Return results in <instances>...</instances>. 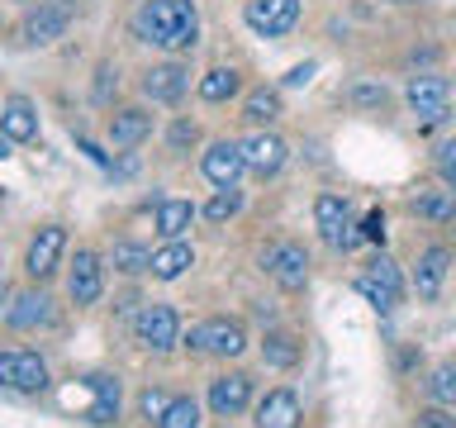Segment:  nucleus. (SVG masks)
I'll list each match as a JSON object with an SVG mask.
<instances>
[{"mask_svg":"<svg viewBox=\"0 0 456 428\" xmlns=\"http://www.w3.org/2000/svg\"><path fill=\"white\" fill-rule=\"evenodd\" d=\"M134 34L167 53H185L200 43V14L191 0H142L134 14Z\"/></svg>","mask_w":456,"mask_h":428,"instance_id":"nucleus-1","label":"nucleus"},{"mask_svg":"<svg viewBox=\"0 0 456 428\" xmlns=\"http://www.w3.org/2000/svg\"><path fill=\"white\" fill-rule=\"evenodd\" d=\"M0 385L20 395H38L48 385V362L34 348H5L0 352Z\"/></svg>","mask_w":456,"mask_h":428,"instance_id":"nucleus-2","label":"nucleus"},{"mask_svg":"<svg viewBox=\"0 0 456 428\" xmlns=\"http://www.w3.org/2000/svg\"><path fill=\"white\" fill-rule=\"evenodd\" d=\"M185 348L209 352V357H242L248 352V328H242L238 319H205L200 328H191Z\"/></svg>","mask_w":456,"mask_h":428,"instance_id":"nucleus-3","label":"nucleus"},{"mask_svg":"<svg viewBox=\"0 0 456 428\" xmlns=\"http://www.w3.org/2000/svg\"><path fill=\"white\" fill-rule=\"evenodd\" d=\"M356 291H362L380 314H390L399 300H404V276H399V267L390 262V257H370L366 271L356 276Z\"/></svg>","mask_w":456,"mask_h":428,"instance_id":"nucleus-4","label":"nucleus"},{"mask_svg":"<svg viewBox=\"0 0 456 428\" xmlns=\"http://www.w3.org/2000/svg\"><path fill=\"white\" fill-rule=\"evenodd\" d=\"M314 224H319V234L328 248H356L362 243V228H352V205L342 195H319L314 200Z\"/></svg>","mask_w":456,"mask_h":428,"instance_id":"nucleus-5","label":"nucleus"},{"mask_svg":"<svg viewBox=\"0 0 456 428\" xmlns=\"http://www.w3.org/2000/svg\"><path fill=\"white\" fill-rule=\"evenodd\" d=\"M404 100H409V110L419 114L423 124H442L452 114V81L437 77V71H423V77L409 81Z\"/></svg>","mask_w":456,"mask_h":428,"instance_id":"nucleus-6","label":"nucleus"},{"mask_svg":"<svg viewBox=\"0 0 456 428\" xmlns=\"http://www.w3.org/2000/svg\"><path fill=\"white\" fill-rule=\"evenodd\" d=\"M262 267L271 271V281H276L281 291H290V295H299L309 285V252L299 248V243H276V248H266Z\"/></svg>","mask_w":456,"mask_h":428,"instance_id":"nucleus-7","label":"nucleus"},{"mask_svg":"<svg viewBox=\"0 0 456 428\" xmlns=\"http://www.w3.org/2000/svg\"><path fill=\"white\" fill-rule=\"evenodd\" d=\"M242 20H248V29L262 38H285L299 24V0H248Z\"/></svg>","mask_w":456,"mask_h":428,"instance_id":"nucleus-8","label":"nucleus"},{"mask_svg":"<svg viewBox=\"0 0 456 428\" xmlns=\"http://www.w3.org/2000/svg\"><path fill=\"white\" fill-rule=\"evenodd\" d=\"M62 252H67V228L62 224H43L34 238H28V252H24V271L34 281H48L57 262H62Z\"/></svg>","mask_w":456,"mask_h":428,"instance_id":"nucleus-9","label":"nucleus"},{"mask_svg":"<svg viewBox=\"0 0 456 428\" xmlns=\"http://www.w3.org/2000/svg\"><path fill=\"white\" fill-rule=\"evenodd\" d=\"M134 338L142 342L148 352H167L171 342L181 338V319L171 305H142L138 319H134Z\"/></svg>","mask_w":456,"mask_h":428,"instance_id":"nucleus-10","label":"nucleus"},{"mask_svg":"<svg viewBox=\"0 0 456 428\" xmlns=\"http://www.w3.org/2000/svg\"><path fill=\"white\" fill-rule=\"evenodd\" d=\"M200 171H205V181H214L219 191H228V185L242 181V171H248V157H242V143H209L205 157H200Z\"/></svg>","mask_w":456,"mask_h":428,"instance_id":"nucleus-11","label":"nucleus"},{"mask_svg":"<svg viewBox=\"0 0 456 428\" xmlns=\"http://www.w3.org/2000/svg\"><path fill=\"white\" fill-rule=\"evenodd\" d=\"M252 405V376L248 371H224V376L209 381V409L219 414V419H233Z\"/></svg>","mask_w":456,"mask_h":428,"instance_id":"nucleus-12","label":"nucleus"},{"mask_svg":"<svg viewBox=\"0 0 456 428\" xmlns=\"http://www.w3.org/2000/svg\"><path fill=\"white\" fill-rule=\"evenodd\" d=\"M100 291H105V267H100V257L91 248H81L67 271V295H71V305H95Z\"/></svg>","mask_w":456,"mask_h":428,"instance_id":"nucleus-13","label":"nucleus"},{"mask_svg":"<svg viewBox=\"0 0 456 428\" xmlns=\"http://www.w3.org/2000/svg\"><path fill=\"white\" fill-rule=\"evenodd\" d=\"M299 419H305V409H299V395L290 391V385H276V391H266L262 399H256V428H299Z\"/></svg>","mask_w":456,"mask_h":428,"instance_id":"nucleus-14","label":"nucleus"},{"mask_svg":"<svg viewBox=\"0 0 456 428\" xmlns=\"http://www.w3.org/2000/svg\"><path fill=\"white\" fill-rule=\"evenodd\" d=\"M185 86H191V67H181V62H162V67L142 71V95L157 100V105H176L185 95Z\"/></svg>","mask_w":456,"mask_h":428,"instance_id":"nucleus-15","label":"nucleus"},{"mask_svg":"<svg viewBox=\"0 0 456 428\" xmlns=\"http://www.w3.org/2000/svg\"><path fill=\"white\" fill-rule=\"evenodd\" d=\"M242 157H248V171L252 177H276V171L285 167V157H290V148L276 138V134H252L248 143H242Z\"/></svg>","mask_w":456,"mask_h":428,"instance_id":"nucleus-16","label":"nucleus"},{"mask_svg":"<svg viewBox=\"0 0 456 428\" xmlns=\"http://www.w3.org/2000/svg\"><path fill=\"white\" fill-rule=\"evenodd\" d=\"M447 271H452V248L433 243V248L419 257V271H413V291H419V300H437V295H442V281H447Z\"/></svg>","mask_w":456,"mask_h":428,"instance_id":"nucleus-17","label":"nucleus"},{"mask_svg":"<svg viewBox=\"0 0 456 428\" xmlns=\"http://www.w3.org/2000/svg\"><path fill=\"white\" fill-rule=\"evenodd\" d=\"M67 24H71V10L62 5H38V10H28L24 14V43H57L67 34Z\"/></svg>","mask_w":456,"mask_h":428,"instance_id":"nucleus-18","label":"nucleus"},{"mask_svg":"<svg viewBox=\"0 0 456 428\" xmlns=\"http://www.w3.org/2000/svg\"><path fill=\"white\" fill-rule=\"evenodd\" d=\"M148 134H152V114L148 110L128 105V110L110 114V143H114V148H138Z\"/></svg>","mask_w":456,"mask_h":428,"instance_id":"nucleus-19","label":"nucleus"},{"mask_svg":"<svg viewBox=\"0 0 456 428\" xmlns=\"http://www.w3.org/2000/svg\"><path fill=\"white\" fill-rule=\"evenodd\" d=\"M0 134H5L10 143H34L38 138V110L28 105L24 95L5 100V110H0Z\"/></svg>","mask_w":456,"mask_h":428,"instance_id":"nucleus-20","label":"nucleus"},{"mask_svg":"<svg viewBox=\"0 0 456 428\" xmlns=\"http://www.w3.org/2000/svg\"><path fill=\"white\" fill-rule=\"evenodd\" d=\"M5 319H10V328H48L53 324V300L43 291H24V295H14Z\"/></svg>","mask_w":456,"mask_h":428,"instance_id":"nucleus-21","label":"nucleus"},{"mask_svg":"<svg viewBox=\"0 0 456 428\" xmlns=\"http://www.w3.org/2000/svg\"><path fill=\"white\" fill-rule=\"evenodd\" d=\"M191 267H195V248H191V243H181V238H171L167 248L152 252V276H157V281H176V276H185Z\"/></svg>","mask_w":456,"mask_h":428,"instance_id":"nucleus-22","label":"nucleus"},{"mask_svg":"<svg viewBox=\"0 0 456 428\" xmlns=\"http://www.w3.org/2000/svg\"><path fill=\"white\" fill-rule=\"evenodd\" d=\"M86 385H91V424H114L119 419V381L114 376H86Z\"/></svg>","mask_w":456,"mask_h":428,"instance_id":"nucleus-23","label":"nucleus"},{"mask_svg":"<svg viewBox=\"0 0 456 428\" xmlns=\"http://www.w3.org/2000/svg\"><path fill=\"white\" fill-rule=\"evenodd\" d=\"M299 357H305V342H299L295 333H266L262 338V362L266 366L290 371V366H299Z\"/></svg>","mask_w":456,"mask_h":428,"instance_id":"nucleus-24","label":"nucleus"},{"mask_svg":"<svg viewBox=\"0 0 456 428\" xmlns=\"http://www.w3.org/2000/svg\"><path fill=\"white\" fill-rule=\"evenodd\" d=\"M191 219H195V205L191 200H157V234H162L167 243L171 238H181L185 228H191Z\"/></svg>","mask_w":456,"mask_h":428,"instance_id":"nucleus-25","label":"nucleus"},{"mask_svg":"<svg viewBox=\"0 0 456 428\" xmlns=\"http://www.w3.org/2000/svg\"><path fill=\"white\" fill-rule=\"evenodd\" d=\"M409 210L428 224H456V191H428V195H413Z\"/></svg>","mask_w":456,"mask_h":428,"instance_id":"nucleus-26","label":"nucleus"},{"mask_svg":"<svg viewBox=\"0 0 456 428\" xmlns=\"http://www.w3.org/2000/svg\"><path fill=\"white\" fill-rule=\"evenodd\" d=\"M238 71L233 67H214V71H205L200 77V100H209V105H224L228 95H238Z\"/></svg>","mask_w":456,"mask_h":428,"instance_id":"nucleus-27","label":"nucleus"},{"mask_svg":"<svg viewBox=\"0 0 456 428\" xmlns=\"http://www.w3.org/2000/svg\"><path fill=\"white\" fill-rule=\"evenodd\" d=\"M428 395H433V405L456 409V357H447V362H437L428 371Z\"/></svg>","mask_w":456,"mask_h":428,"instance_id":"nucleus-28","label":"nucleus"},{"mask_svg":"<svg viewBox=\"0 0 456 428\" xmlns=\"http://www.w3.org/2000/svg\"><path fill=\"white\" fill-rule=\"evenodd\" d=\"M276 114H281V91H271V86H256L242 100V119H252V124H271Z\"/></svg>","mask_w":456,"mask_h":428,"instance_id":"nucleus-29","label":"nucleus"},{"mask_svg":"<svg viewBox=\"0 0 456 428\" xmlns=\"http://www.w3.org/2000/svg\"><path fill=\"white\" fill-rule=\"evenodd\" d=\"M110 262H114V271H124V276H138V271H152V252L142 248V243H114Z\"/></svg>","mask_w":456,"mask_h":428,"instance_id":"nucleus-30","label":"nucleus"},{"mask_svg":"<svg viewBox=\"0 0 456 428\" xmlns=\"http://www.w3.org/2000/svg\"><path fill=\"white\" fill-rule=\"evenodd\" d=\"M157 428H200V405L191 395H176L167 405V414L157 419Z\"/></svg>","mask_w":456,"mask_h":428,"instance_id":"nucleus-31","label":"nucleus"},{"mask_svg":"<svg viewBox=\"0 0 456 428\" xmlns=\"http://www.w3.org/2000/svg\"><path fill=\"white\" fill-rule=\"evenodd\" d=\"M238 210H242V191H238V185H228V191H219V195L205 205V219H209V224H224V219H233Z\"/></svg>","mask_w":456,"mask_h":428,"instance_id":"nucleus-32","label":"nucleus"},{"mask_svg":"<svg viewBox=\"0 0 456 428\" xmlns=\"http://www.w3.org/2000/svg\"><path fill=\"white\" fill-rule=\"evenodd\" d=\"M167 405H171V395L152 391V385H148V391H142V399H138V409H142V419H148V424H157V419H162V414H167Z\"/></svg>","mask_w":456,"mask_h":428,"instance_id":"nucleus-33","label":"nucleus"},{"mask_svg":"<svg viewBox=\"0 0 456 428\" xmlns=\"http://www.w3.org/2000/svg\"><path fill=\"white\" fill-rule=\"evenodd\" d=\"M419 428H456V414L447 405H433V409H419Z\"/></svg>","mask_w":456,"mask_h":428,"instance_id":"nucleus-34","label":"nucleus"},{"mask_svg":"<svg viewBox=\"0 0 456 428\" xmlns=\"http://www.w3.org/2000/svg\"><path fill=\"white\" fill-rule=\"evenodd\" d=\"M437 177L447 181V191H456V138L437 152Z\"/></svg>","mask_w":456,"mask_h":428,"instance_id":"nucleus-35","label":"nucleus"},{"mask_svg":"<svg viewBox=\"0 0 456 428\" xmlns=\"http://www.w3.org/2000/svg\"><path fill=\"white\" fill-rule=\"evenodd\" d=\"M352 100H356V105H366V110H380L390 95H385V86H370V81H362V86L352 91Z\"/></svg>","mask_w":456,"mask_h":428,"instance_id":"nucleus-36","label":"nucleus"},{"mask_svg":"<svg viewBox=\"0 0 456 428\" xmlns=\"http://www.w3.org/2000/svg\"><path fill=\"white\" fill-rule=\"evenodd\" d=\"M362 238H370V243H380V238H385V214H380V210H370V214H366Z\"/></svg>","mask_w":456,"mask_h":428,"instance_id":"nucleus-37","label":"nucleus"},{"mask_svg":"<svg viewBox=\"0 0 456 428\" xmlns=\"http://www.w3.org/2000/svg\"><path fill=\"white\" fill-rule=\"evenodd\" d=\"M185 143H195V124L191 119H181V124H171V148H185Z\"/></svg>","mask_w":456,"mask_h":428,"instance_id":"nucleus-38","label":"nucleus"},{"mask_svg":"<svg viewBox=\"0 0 456 428\" xmlns=\"http://www.w3.org/2000/svg\"><path fill=\"white\" fill-rule=\"evenodd\" d=\"M309 77H314V62H299V67L290 71V77H285V86H305Z\"/></svg>","mask_w":456,"mask_h":428,"instance_id":"nucleus-39","label":"nucleus"},{"mask_svg":"<svg viewBox=\"0 0 456 428\" xmlns=\"http://www.w3.org/2000/svg\"><path fill=\"white\" fill-rule=\"evenodd\" d=\"M5 300H10V285H5V276H0V305H5Z\"/></svg>","mask_w":456,"mask_h":428,"instance_id":"nucleus-40","label":"nucleus"},{"mask_svg":"<svg viewBox=\"0 0 456 428\" xmlns=\"http://www.w3.org/2000/svg\"><path fill=\"white\" fill-rule=\"evenodd\" d=\"M0 157H10V138L5 134H0Z\"/></svg>","mask_w":456,"mask_h":428,"instance_id":"nucleus-41","label":"nucleus"},{"mask_svg":"<svg viewBox=\"0 0 456 428\" xmlns=\"http://www.w3.org/2000/svg\"><path fill=\"white\" fill-rule=\"evenodd\" d=\"M48 5H62V10H71V5H77V0H48Z\"/></svg>","mask_w":456,"mask_h":428,"instance_id":"nucleus-42","label":"nucleus"},{"mask_svg":"<svg viewBox=\"0 0 456 428\" xmlns=\"http://www.w3.org/2000/svg\"><path fill=\"white\" fill-rule=\"evenodd\" d=\"M395 5H413V0H395Z\"/></svg>","mask_w":456,"mask_h":428,"instance_id":"nucleus-43","label":"nucleus"},{"mask_svg":"<svg viewBox=\"0 0 456 428\" xmlns=\"http://www.w3.org/2000/svg\"><path fill=\"white\" fill-rule=\"evenodd\" d=\"M0 195H5V185H0Z\"/></svg>","mask_w":456,"mask_h":428,"instance_id":"nucleus-44","label":"nucleus"}]
</instances>
